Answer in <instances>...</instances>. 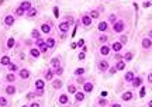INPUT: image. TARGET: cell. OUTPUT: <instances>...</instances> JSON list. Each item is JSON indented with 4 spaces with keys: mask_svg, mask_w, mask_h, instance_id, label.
Wrapping results in <instances>:
<instances>
[{
    "mask_svg": "<svg viewBox=\"0 0 152 107\" xmlns=\"http://www.w3.org/2000/svg\"><path fill=\"white\" fill-rule=\"evenodd\" d=\"M151 47H152L151 38H144V40H142V48H144V49H149Z\"/></svg>",
    "mask_w": 152,
    "mask_h": 107,
    "instance_id": "1",
    "label": "cell"
},
{
    "mask_svg": "<svg viewBox=\"0 0 152 107\" xmlns=\"http://www.w3.org/2000/svg\"><path fill=\"white\" fill-rule=\"evenodd\" d=\"M82 24H83L85 27H89V25L92 24V17H90V16H83V17H82Z\"/></svg>",
    "mask_w": 152,
    "mask_h": 107,
    "instance_id": "2",
    "label": "cell"
},
{
    "mask_svg": "<svg viewBox=\"0 0 152 107\" xmlns=\"http://www.w3.org/2000/svg\"><path fill=\"white\" fill-rule=\"evenodd\" d=\"M83 90H85V93H90L93 90V83H90V82L83 83Z\"/></svg>",
    "mask_w": 152,
    "mask_h": 107,
    "instance_id": "3",
    "label": "cell"
},
{
    "mask_svg": "<svg viewBox=\"0 0 152 107\" xmlns=\"http://www.w3.org/2000/svg\"><path fill=\"white\" fill-rule=\"evenodd\" d=\"M124 30V24H123V21H118V23H116L114 24V31L116 32H121Z\"/></svg>",
    "mask_w": 152,
    "mask_h": 107,
    "instance_id": "4",
    "label": "cell"
},
{
    "mask_svg": "<svg viewBox=\"0 0 152 107\" xmlns=\"http://www.w3.org/2000/svg\"><path fill=\"white\" fill-rule=\"evenodd\" d=\"M4 24L6 25H13L14 24V17L13 16H6L4 17Z\"/></svg>",
    "mask_w": 152,
    "mask_h": 107,
    "instance_id": "5",
    "label": "cell"
},
{
    "mask_svg": "<svg viewBox=\"0 0 152 107\" xmlns=\"http://www.w3.org/2000/svg\"><path fill=\"white\" fill-rule=\"evenodd\" d=\"M99 69L100 71H107L109 69V62L107 61H100L99 62Z\"/></svg>",
    "mask_w": 152,
    "mask_h": 107,
    "instance_id": "6",
    "label": "cell"
},
{
    "mask_svg": "<svg viewBox=\"0 0 152 107\" xmlns=\"http://www.w3.org/2000/svg\"><path fill=\"white\" fill-rule=\"evenodd\" d=\"M121 99H123L124 102H130V100L133 99V92H125V93L121 96Z\"/></svg>",
    "mask_w": 152,
    "mask_h": 107,
    "instance_id": "7",
    "label": "cell"
},
{
    "mask_svg": "<svg viewBox=\"0 0 152 107\" xmlns=\"http://www.w3.org/2000/svg\"><path fill=\"white\" fill-rule=\"evenodd\" d=\"M20 76H21V79H28V78H30L28 69H21V71H20Z\"/></svg>",
    "mask_w": 152,
    "mask_h": 107,
    "instance_id": "8",
    "label": "cell"
},
{
    "mask_svg": "<svg viewBox=\"0 0 152 107\" xmlns=\"http://www.w3.org/2000/svg\"><path fill=\"white\" fill-rule=\"evenodd\" d=\"M59 30H61L62 32L66 34V31L69 30V24H68V23H61V24H59Z\"/></svg>",
    "mask_w": 152,
    "mask_h": 107,
    "instance_id": "9",
    "label": "cell"
},
{
    "mask_svg": "<svg viewBox=\"0 0 152 107\" xmlns=\"http://www.w3.org/2000/svg\"><path fill=\"white\" fill-rule=\"evenodd\" d=\"M107 27H109V24H107L106 21H100L97 28H99V31H106V30H107Z\"/></svg>",
    "mask_w": 152,
    "mask_h": 107,
    "instance_id": "10",
    "label": "cell"
},
{
    "mask_svg": "<svg viewBox=\"0 0 152 107\" xmlns=\"http://www.w3.org/2000/svg\"><path fill=\"white\" fill-rule=\"evenodd\" d=\"M134 79H135L134 72H127V73H125V80H127V82H133Z\"/></svg>",
    "mask_w": 152,
    "mask_h": 107,
    "instance_id": "11",
    "label": "cell"
},
{
    "mask_svg": "<svg viewBox=\"0 0 152 107\" xmlns=\"http://www.w3.org/2000/svg\"><path fill=\"white\" fill-rule=\"evenodd\" d=\"M20 8H23V10H30V8H31V3H30V1H23V3L20 4Z\"/></svg>",
    "mask_w": 152,
    "mask_h": 107,
    "instance_id": "12",
    "label": "cell"
},
{
    "mask_svg": "<svg viewBox=\"0 0 152 107\" xmlns=\"http://www.w3.org/2000/svg\"><path fill=\"white\" fill-rule=\"evenodd\" d=\"M45 45H47L48 48H54V47H55V40H54V38H48V40L45 41Z\"/></svg>",
    "mask_w": 152,
    "mask_h": 107,
    "instance_id": "13",
    "label": "cell"
},
{
    "mask_svg": "<svg viewBox=\"0 0 152 107\" xmlns=\"http://www.w3.org/2000/svg\"><path fill=\"white\" fill-rule=\"evenodd\" d=\"M100 54H101V55H104V56H106V55H109V54H110V48H109V47H106V45H103V47L100 48Z\"/></svg>",
    "mask_w": 152,
    "mask_h": 107,
    "instance_id": "14",
    "label": "cell"
},
{
    "mask_svg": "<svg viewBox=\"0 0 152 107\" xmlns=\"http://www.w3.org/2000/svg\"><path fill=\"white\" fill-rule=\"evenodd\" d=\"M68 102H69L68 95H61V96H59V103H61V104H66Z\"/></svg>",
    "mask_w": 152,
    "mask_h": 107,
    "instance_id": "15",
    "label": "cell"
},
{
    "mask_svg": "<svg viewBox=\"0 0 152 107\" xmlns=\"http://www.w3.org/2000/svg\"><path fill=\"white\" fill-rule=\"evenodd\" d=\"M121 48H123V44L118 41V42H114L113 44V49L116 51V52H118V51H121Z\"/></svg>",
    "mask_w": 152,
    "mask_h": 107,
    "instance_id": "16",
    "label": "cell"
},
{
    "mask_svg": "<svg viewBox=\"0 0 152 107\" xmlns=\"http://www.w3.org/2000/svg\"><path fill=\"white\" fill-rule=\"evenodd\" d=\"M44 86H45V82H44L42 79H38V80L35 82V87H37V89H44Z\"/></svg>",
    "mask_w": 152,
    "mask_h": 107,
    "instance_id": "17",
    "label": "cell"
},
{
    "mask_svg": "<svg viewBox=\"0 0 152 107\" xmlns=\"http://www.w3.org/2000/svg\"><path fill=\"white\" fill-rule=\"evenodd\" d=\"M52 87H54V89H61V87H62V82H61L59 79L54 80V82H52Z\"/></svg>",
    "mask_w": 152,
    "mask_h": 107,
    "instance_id": "18",
    "label": "cell"
},
{
    "mask_svg": "<svg viewBox=\"0 0 152 107\" xmlns=\"http://www.w3.org/2000/svg\"><path fill=\"white\" fill-rule=\"evenodd\" d=\"M41 31H42L44 34H48V32L51 31V27H49V24H42V27H41Z\"/></svg>",
    "mask_w": 152,
    "mask_h": 107,
    "instance_id": "19",
    "label": "cell"
},
{
    "mask_svg": "<svg viewBox=\"0 0 152 107\" xmlns=\"http://www.w3.org/2000/svg\"><path fill=\"white\" fill-rule=\"evenodd\" d=\"M6 93L7 95H14L16 93V87L14 86H7L6 87Z\"/></svg>",
    "mask_w": 152,
    "mask_h": 107,
    "instance_id": "20",
    "label": "cell"
},
{
    "mask_svg": "<svg viewBox=\"0 0 152 107\" xmlns=\"http://www.w3.org/2000/svg\"><path fill=\"white\" fill-rule=\"evenodd\" d=\"M75 97H76L78 102H82V100L85 99V95H83L82 92H76V93H75Z\"/></svg>",
    "mask_w": 152,
    "mask_h": 107,
    "instance_id": "21",
    "label": "cell"
},
{
    "mask_svg": "<svg viewBox=\"0 0 152 107\" xmlns=\"http://www.w3.org/2000/svg\"><path fill=\"white\" fill-rule=\"evenodd\" d=\"M30 54H31V56H34V58H38V56H39V54H41V52H39V49H35V48H32V49H31V52H30Z\"/></svg>",
    "mask_w": 152,
    "mask_h": 107,
    "instance_id": "22",
    "label": "cell"
},
{
    "mask_svg": "<svg viewBox=\"0 0 152 107\" xmlns=\"http://www.w3.org/2000/svg\"><path fill=\"white\" fill-rule=\"evenodd\" d=\"M0 62H1V65H8V63H10V58H8L7 55H4V56L0 59Z\"/></svg>",
    "mask_w": 152,
    "mask_h": 107,
    "instance_id": "23",
    "label": "cell"
},
{
    "mask_svg": "<svg viewBox=\"0 0 152 107\" xmlns=\"http://www.w3.org/2000/svg\"><path fill=\"white\" fill-rule=\"evenodd\" d=\"M51 65H52V68H59V58H54L51 61Z\"/></svg>",
    "mask_w": 152,
    "mask_h": 107,
    "instance_id": "24",
    "label": "cell"
},
{
    "mask_svg": "<svg viewBox=\"0 0 152 107\" xmlns=\"http://www.w3.org/2000/svg\"><path fill=\"white\" fill-rule=\"evenodd\" d=\"M124 68H125V62H123V61L121 62H117V65H116V69L117 71H123Z\"/></svg>",
    "mask_w": 152,
    "mask_h": 107,
    "instance_id": "25",
    "label": "cell"
},
{
    "mask_svg": "<svg viewBox=\"0 0 152 107\" xmlns=\"http://www.w3.org/2000/svg\"><path fill=\"white\" fill-rule=\"evenodd\" d=\"M141 82H142L141 78H135V79L133 80V87H138V86L141 85Z\"/></svg>",
    "mask_w": 152,
    "mask_h": 107,
    "instance_id": "26",
    "label": "cell"
},
{
    "mask_svg": "<svg viewBox=\"0 0 152 107\" xmlns=\"http://www.w3.org/2000/svg\"><path fill=\"white\" fill-rule=\"evenodd\" d=\"M52 76H54V72L49 69V71H47V73H45V79L47 80H52Z\"/></svg>",
    "mask_w": 152,
    "mask_h": 107,
    "instance_id": "27",
    "label": "cell"
},
{
    "mask_svg": "<svg viewBox=\"0 0 152 107\" xmlns=\"http://www.w3.org/2000/svg\"><path fill=\"white\" fill-rule=\"evenodd\" d=\"M6 80H7V82H14V80H16V75H14V73H8V75L6 76Z\"/></svg>",
    "mask_w": 152,
    "mask_h": 107,
    "instance_id": "28",
    "label": "cell"
},
{
    "mask_svg": "<svg viewBox=\"0 0 152 107\" xmlns=\"http://www.w3.org/2000/svg\"><path fill=\"white\" fill-rule=\"evenodd\" d=\"M99 16H100L99 10H92V13H90V17L92 18H99Z\"/></svg>",
    "mask_w": 152,
    "mask_h": 107,
    "instance_id": "29",
    "label": "cell"
},
{
    "mask_svg": "<svg viewBox=\"0 0 152 107\" xmlns=\"http://www.w3.org/2000/svg\"><path fill=\"white\" fill-rule=\"evenodd\" d=\"M35 44H37V47H38V48H41V47H44V45H45V41H44V40H41V38H37Z\"/></svg>",
    "mask_w": 152,
    "mask_h": 107,
    "instance_id": "30",
    "label": "cell"
},
{
    "mask_svg": "<svg viewBox=\"0 0 152 107\" xmlns=\"http://www.w3.org/2000/svg\"><path fill=\"white\" fill-rule=\"evenodd\" d=\"M14 42H16L14 38H8V41H7V44H6L7 48H13V47H14Z\"/></svg>",
    "mask_w": 152,
    "mask_h": 107,
    "instance_id": "31",
    "label": "cell"
},
{
    "mask_svg": "<svg viewBox=\"0 0 152 107\" xmlns=\"http://www.w3.org/2000/svg\"><path fill=\"white\" fill-rule=\"evenodd\" d=\"M27 14H28V17H34V16H35V14H37V10H35V8H32V7H31V8H30V10H28V13H27Z\"/></svg>",
    "mask_w": 152,
    "mask_h": 107,
    "instance_id": "32",
    "label": "cell"
},
{
    "mask_svg": "<svg viewBox=\"0 0 152 107\" xmlns=\"http://www.w3.org/2000/svg\"><path fill=\"white\" fill-rule=\"evenodd\" d=\"M133 58H134V54H131V52H127V54L124 55V59H125V61H131Z\"/></svg>",
    "mask_w": 152,
    "mask_h": 107,
    "instance_id": "33",
    "label": "cell"
},
{
    "mask_svg": "<svg viewBox=\"0 0 152 107\" xmlns=\"http://www.w3.org/2000/svg\"><path fill=\"white\" fill-rule=\"evenodd\" d=\"M68 92L75 95V93H76V86H73V85H69V86H68Z\"/></svg>",
    "mask_w": 152,
    "mask_h": 107,
    "instance_id": "34",
    "label": "cell"
},
{
    "mask_svg": "<svg viewBox=\"0 0 152 107\" xmlns=\"http://www.w3.org/2000/svg\"><path fill=\"white\" fill-rule=\"evenodd\" d=\"M83 73H85V69H83V68H78V69L75 71V75H76V76H79V75H83Z\"/></svg>",
    "mask_w": 152,
    "mask_h": 107,
    "instance_id": "35",
    "label": "cell"
},
{
    "mask_svg": "<svg viewBox=\"0 0 152 107\" xmlns=\"http://www.w3.org/2000/svg\"><path fill=\"white\" fill-rule=\"evenodd\" d=\"M8 102H7V99L6 97H3V96H0V106L3 107V106H6Z\"/></svg>",
    "mask_w": 152,
    "mask_h": 107,
    "instance_id": "36",
    "label": "cell"
},
{
    "mask_svg": "<svg viewBox=\"0 0 152 107\" xmlns=\"http://www.w3.org/2000/svg\"><path fill=\"white\" fill-rule=\"evenodd\" d=\"M31 35H32V38L37 40V38H39V31H38V30H34V31L31 32Z\"/></svg>",
    "mask_w": 152,
    "mask_h": 107,
    "instance_id": "37",
    "label": "cell"
},
{
    "mask_svg": "<svg viewBox=\"0 0 152 107\" xmlns=\"http://www.w3.org/2000/svg\"><path fill=\"white\" fill-rule=\"evenodd\" d=\"M7 66H8V69H10V71H17V69H18V68H17V65H16V63H11V62H10Z\"/></svg>",
    "mask_w": 152,
    "mask_h": 107,
    "instance_id": "38",
    "label": "cell"
},
{
    "mask_svg": "<svg viewBox=\"0 0 152 107\" xmlns=\"http://www.w3.org/2000/svg\"><path fill=\"white\" fill-rule=\"evenodd\" d=\"M145 95H147V90H145V87L142 86V87H141V90H140V97H144Z\"/></svg>",
    "mask_w": 152,
    "mask_h": 107,
    "instance_id": "39",
    "label": "cell"
},
{
    "mask_svg": "<svg viewBox=\"0 0 152 107\" xmlns=\"http://www.w3.org/2000/svg\"><path fill=\"white\" fill-rule=\"evenodd\" d=\"M16 14H17V16H23V14H24V10H23V8H20V7H18V8H17V10H16Z\"/></svg>",
    "mask_w": 152,
    "mask_h": 107,
    "instance_id": "40",
    "label": "cell"
},
{
    "mask_svg": "<svg viewBox=\"0 0 152 107\" xmlns=\"http://www.w3.org/2000/svg\"><path fill=\"white\" fill-rule=\"evenodd\" d=\"M54 16H55V18L59 17V10H58V7H54Z\"/></svg>",
    "mask_w": 152,
    "mask_h": 107,
    "instance_id": "41",
    "label": "cell"
},
{
    "mask_svg": "<svg viewBox=\"0 0 152 107\" xmlns=\"http://www.w3.org/2000/svg\"><path fill=\"white\" fill-rule=\"evenodd\" d=\"M99 104H100V106H106V104H107V100H106V99H100V100H99Z\"/></svg>",
    "mask_w": 152,
    "mask_h": 107,
    "instance_id": "42",
    "label": "cell"
},
{
    "mask_svg": "<svg viewBox=\"0 0 152 107\" xmlns=\"http://www.w3.org/2000/svg\"><path fill=\"white\" fill-rule=\"evenodd\" d=\"M109 20H110V23H116V16H114V14H110Z\"/></svg>",
    "mask_w": 152,
    "mask_h": 107,
    "instance_id": "43",
    "label": "cell"
},
{
    "mask_svg": "<svg viewBox=\"0 0 152 107\" xmlns=\"http://www.w3.org/2000/svg\"><path fill=\"white\" fill-rule=\"evenodd\" d=\"M99 41H100V42H106V41H107V37H106V35H100Z\"/></svg>",
    "mask_w": 152,
    "mask_h": 107,
    "instance_id": "44",
    "label": "cell"
},
{
    "mask_svg": "<svg viewBox=\"0 0 152 107\" xmlns=\"http://www.w3.org/2000/svg\"><path fill=\"white\" fill-rule=\"evenodd\" d=\"M120 42H121V44H125V42H127V37H125V35H121Z\"/></svg>",
    "mask_w": 152,
    "mask_h": 107,
    "instance_id": "45",
    "label": "cell"
},
{
    "mask_svg": "<svg viewBox=\"0 0 152 107\" xmlns=\"http://www.w3.org/2000/svg\"><path fill=\"white\" fill-rule=\"evenodd\" d=\"M85 45V40H79L78 41V47H83Z\"/></svg>",
    "mask_w": 152,
    "mask_h": 107,
    "instance_id": "46",
    "label": "cell"
},
{
    "mask_svg": "<svg viewBox=\"0 0 152 107\" xmlns=\"http://www.w3.org/2000/svg\"><path fill=\"white\" fill-rule=\"evenodd\" d=\"M47 49H48V47H47V45H44V47H41V48H39V52H47Z\"/></svg>",
    "mask_w": 152,
    "mask_h": 107,
    "instance_id": "47",
    "label": "cell"
},
{
    "mask_svg": "<svg viewBox=\"0 0 152 107\" xmlns=\"http://www.w3.org/2000/svg\"><path fill=\"white\" fill-rule=\"evenodd\" d=\"M85 56H86V54H85V52L82 51V52L79 54V59H85Z\"/></svg>",
    "mask_w": 152,
    "mask_h": 107,
    "instance_id": "48",
    "label": "cell"
},
{
    "mask_svg": "<svg viewBox=\"0 0 152 107\" xmlns=\"http://www.w3.org/2000/svg\"><path fill=\"white\" fill-rule=\"evenodd\" d=\"M116 72H117V69H116V66H114V68H110V75H114Z\"/></svg>",
    "mask_w": 152,
    "mask_h": 107,
    "instance_id": "49",
    "label": "cell"
},
{
    "mask_svg": "<svg viewBox=\"0 0 152 107\" xmlns=\"http://www.w3.org/2000/svg\"><path fill=\"white\" fill-rule=\"evenodd\" d=\"M34 96H35L34 93H28V95H27V99H30V100H31V99H34Z\"/></svg>",
    "mask_w": 152,
    "mask_h": 107,
    "instance_id": "50",
    "label": "cell"
},
{
    "mask_svg": "<svg viewBox=\"0 0 152 107\" xmlns=\"http://www.w3.org/2000/svg\"><path fill=\"white\" fill-rule=\"evenodd\" d=\"M37 95H44V89H37Z\"/></svg>",
    "mask_w": 152,
    "mask_h": 107,
    "instance_id": "51",
    "label": "cell"
},
{
    "mask_svg": "<svg viewBox=\"0 0 152 107\" xmlns=\"http://www.w3.org/2000/svg\"><path fill=\"white\" fill-rule=\"evenodd\" d=\"M62 72H63V69H62V68H58V69H56V73H58V75H61Z\"/></svg>",
    "mask_w": 152,
    "mask_h": 107,
    "instance_id": "52",
    "label": "cell"
},
{
    "mask_svg": "<svg viewBox=\"0 0 152 107\" xmlns=\"http://www.w3.org/2000/svg\"><path fill=\"white\" fill-rule=\"evenodd\" d=\"M148 82H149V83H152V73H149V75H148Z\"/></svg>",
    "mask_w": 152,
    "mask_h": 107,
    "instance_id": "53",
    "label": "cell"
},
{
    "mask_svg": "<svg viewBox=\"0 0 152 107\" xmlns=\"http://www.w3.org/2000/svg\"><path fill=\"white\" fill-rule=\"evenodd\" d=\"M151 6V3L149 1H147V3H144V7H149Z\"/></svg>",
    "mask_w": 152,
    "mask_h": 107,
    "instance_id": "54",
    "label": "cell"
},
{
    "mask_svg": "<svg viewBox=\"0 0 152 107\" xmlns=\"http://www.w3.org/2000/svg\"><path fill=\"white\" fill-rule=\"evenodd\" d=\"M30 107H39V104H38V103H32Z\"/></svg>",
    "mask_w": 152,
    "mask_h": 107,
    "instance_id": "55",
    "label": "cell"
},
{
    "mask_svg": "<svg viewBox=\"0 0 152 107\" xmlns=\"http://www.w3.org/2000/svg\"><path fill=\"white\" fill-rule=\"evenodd\" d=\"M111 107H121V106H120V104H113Z\"/></svg>",
    "mask_w": 152,
    "mask_h": 107,
    "instance_id": "56",
    "label": "cell"
},
{
    "mask_svg": "<svg viewBox=\"0 0 152 107\" xmlns=\"http://www.w3.org/2000/svg\"><path fill=\"white\" fill-rule=\"evenodd\" d=\"M148 106H149V107H152V100L149 102V103H148Z\"/></svg>",
    "mask_w": 152,
    "mask_h": 107,
    "instance_id": "57",
    "label": "cell"
},
{
    "mask_svg": "<svg viewBox=\"0 0 152 107\" xmlns=\"http://www.w3.org/2000/svg\"><path fill=\"white\" fill-rule=\"evenodd\" d=\"M149 37H151V38H152V30H151V31H149Z\"/></svg>",
    "mask_w": 152,
    "mask_h": 107,
    "instance_id": "58",
    "label": "cell"
},
{
    "mask_svg": "<svg viewBox=\"0 0 152 107\" xmlns=\"http://www.w3.org/2000/svg\"><path fill=\"white\" fill-rule=\"evenodd\" d=\"M23 107H28V106H23Z\"/></svg>",
    "mask_w": 152,
    "mask_h": 107,
    "instance_id": "59",
    "label": "cell"
}]
</instances>
